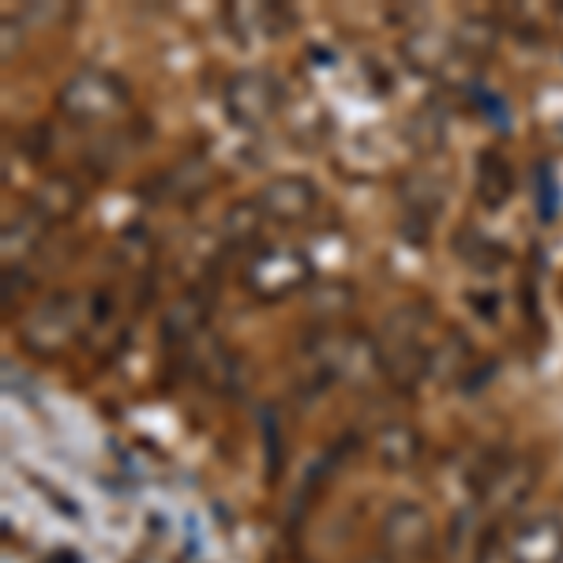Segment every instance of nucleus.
I'll return each mask as SVG.
<instances>
[{
    "mask_svg": "<svg viewBox=\"0 0 563 563\" xmlns=\"http://www.w3.org/2000/svg\"><path fill=\"white\" fill-rule=\"evenodd\" d=\"M432 331V316L424 312L421 305H402L387 316L384 327L376 334V365L379 372L395 384L398 390H413L429 376V339L424 334Z\"/></svg>",
    "mask_w": 563,
    "mask_h": 563,
    "instance_id": "1",
    "label": "nucleus"
},
{
    "mask_svg": "<svg viewBox=\"0 0 563 563\" xmlns=\"http://www.w3.org/2000/svg\"><path fill=\"white\" fill-rule=\"evenodd\" d=\"M308 282H312V263L294 244H267V249L252 252L241 271L244 294L263 305L286 301L297 289H305Z\"/></svg>",
    "mask_w": 563,
    "mask_h": 563,
    "instance_id": "2",
    "label": "nucleus"
},
{
    "mask_svg": "<svg viewBox=\"0 0 563 563\" xmlns=\"http://www.w3.org/2000/svg\"><path fill=\"white\" fill-rule=\"evenodd\" d=\"M129 106V84L117 71L84 68L60 90V113L76 124H102L113 121Z\"/></svg>",
    "mask_w": 563,
    "mask_h": 563,
    "instance_id": "3",
    "label": "nucleus"
},
{
    "mask_svg": "<svg viewBox=\"0 0 563 563\" xmlns=\"http://www.w3.org/2000/svg\"><path fill=\"white\" fill-rule=\"evenodd\" d=\"M282 98H286V90L267 68H244L225 84L222 109L238 129H263L282 109Z\"/></svg>",
    "mask_w": 563,
    "mask_h": 563,
    "instance_id": "4",
    "label": "nucleus"
},
{
    "mask_svg": "<svg viewBox=\"0 0 563 563\" xmlns=\"http://www.w3.org/2000/svg\"><path fill=\"white\" fill-rule=\"evenodd\" d=\"M76 327H79V297L53 294L42 305L31 308V316L23 320L20 339L34 357H57L76 339Z\"/></svg>",
    "mask_w": 563,
    "mask_h": 563,
    "instance_id": "5",
    "label": "nucleus"
},
{
    "mask_svg": "<svg viewBox=\"0 0 563 563\" xmlns=\"http://www.w3.org/2000/svg\"><path fill=\"white\" fill-rule=\"evenodd\" d=\"M256 207L267 222L297 225V222H308V218L316 214V207H320V188H316L308 177L286 174V177L267 180V185L260 188Z\"/></svg>",
    "mask_w": 563,
    "mask_h": 563,
    "instance_id": "6",
    "label": "nucleus"
},
{
    "mask_svg": "<svg viewBox=\"0 0 563 563\" xmlns=\"http://www.w3.org/2000/svg\"><path fill=\"white\" fill-rule=\"evenodd\" d=\"M379 538H384V549L398 560H421L432 544V519L421 504H390L384 522H379Z\"/></svg>",
    "mask_w": 563,
    "mask_h": 563,
    "instance_id": "7",
    "label": "nucleus"
},
{
    "mask_svg": "<svg viewBox=\"0 0 563 563\" xmlns=\"http://www.w3.org/2000/svg\"><path fill=\"white\" fill-rule=\"evenodd\" d=\"M511 563H563V519L556 515H533L515 530L507 544Z\"/></svg>",
    "mask_w": 563,
    "mask_h": 563,
    "instance_id": "8",
    "label": "nucleus"
},
{
    "mask_svg": "<svg viewBox=\"0 0 563 563\" xmlns=\"http://www.w3.org/2000/svg\"><path fill=\"white\" fill-rule=\"evenodd\" d=\"M207 320H211V297L199 294V289H188V294H180L177 301L166 308V316H162V339H166L169 346L188 342L203 331Z\"/></svg>",
    "mask_w": 563,
    "mask_h": 563,
    "instance_id": "9",
    "label": "nucleus"
},
{
    "mask_svg": "<svg viewBox=\"0 0 563 563\" xmlns=\"http://www.w3.org/2000/svg\"><path fill=\"white\" fill-rule=\"evenodd\" d=\"M84 203V192H79V180L71 177H49L34 188L31 196V214L42 218V222H68L71 214Z\"/></svg>",
    "mask_w": 563,
    "mask_h": 563,
    "instance_id": "10",
    "label": "nucleus"
},
{
    "mask_svg": "<svg viewBox=\"0 0 563 563\" xmlns=\"http://www.w3.org/2000/svg\"><path fill=\"white\" fill-rule=\"evenodd\" d=\"M474 188H477V199L488 207V211L504 207L507 199L515 196V169H511V162H507L499 151H485L477 158Z\"/></svg>",
    "mask_w": 563,
    "mask_h": 563,
    "instance_id": "11",
    "label": "nucleus"
},
{
    "mask_svg": "<svg viewBox=\"0 0 563 563\" xmlns=\"http://www.w3.org/2000/svg\"><path fill=\"white\" fill-rule=\"evenodd\" d=\"M376 455L384 462L387 470H406L413 466L417 455H421V435H417L410 424L402 421H390L379 429L376 435Z\"/></svg>",
    "mask_w": 563,
    "mask_h": 563,
    "instance_id": "12",
    "label": "nucleus"
},
{
    "mask_svg": "<svg viewBox=\"0 0 563 563\" xmlns=\"http://www.w3.org/2000/svg\"><path fill=\"white\" fill-rule=\"evenodd\" d=\"M402 53H406V60H410L413 68L440 71L443 65H448V57H451V45H448L443 34L417 31V34H410V38L402 42Z\"/></svg>",
    "mask_w": 563,
    "mask_h": 563,
    "instance_id": "13",
    "label": "nucleus"
},
{
    "mask_svg": "<svg viewBox=\"0 0 563 563\" xmlns=\"http://www.w3.org/2000/svg\"><path fill=\"white\" fill-rule=\"evenodd\" d=\"M470 361H474V350H470V342H462L459 334H448V339L440 342V346L432 350V361H429V372L440 379H451L455 372H466Z\"/></svg>",
    "mask_w": 563,
    "mask_h": 563,
    "instance_id": "14",
    "label": "nucleus"
},
{
    "mask_svg": "<svg viewBox=\"0 0 563 563\" xmlns=\"http://www.w3.org/2000/svg\"><path fill=\"white\" fill-rule=\"evenodd\" d=\"M241 15H249L252 20V31H260L263 38H278L282 31H286L289 15L282 12V8H271V4H260V8H238Z\"/></svg>",
    "mask_w": 563,
    "mask_h": 563,
    "instance_id": "15",
    "label": "nucleus"
},
{
    "mask_svg": "<svg viewBox=\"0 0 563 563\" xmlns=\"http://www.w3.org/2000/svg\"><path fill=\"white\" fill-rule=\"evenodd\" d=\"M368 563H390V560H384V556H379V560H368Z\"/></svg>",
    "mask_w": 563,
    "mask_h": 563,
    "instance_id": "16",
    "label": "nucleus"
}]
</instances>
